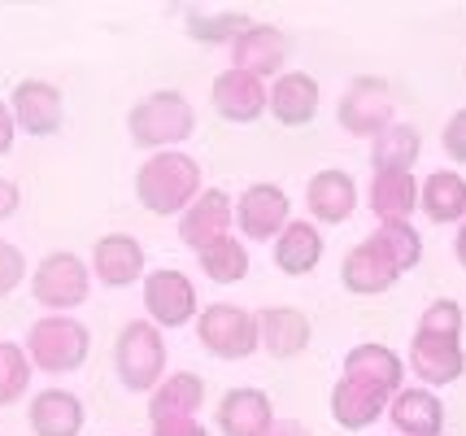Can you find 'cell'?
<instances>
[{
	"mask_svg": "<svg viewBox=\"0 0 466 436\" xmlns=\"http://www.w3.org/2000/svg\"><path fill=\"white\" fill-rule=\"evenodd\" d=\"M136 197H140L144 209H153L162 218L166 214H183L201 197V167L179 148L153 153L136 175Z\"/></svg>",
	"mask_w": 466,
	"mask_h": 436,
	"instance_id": "cell-1",
	"label": "cell"
},
{
	"mask_svg": "<svg viewBox=\"0 0 466 436\" xmlns=\"http://www.w3.org/2000/svg\"><path fill=\"white\" fill-rule=\"evenodd\" d=\"M114 367H118L122 389L131 393H153L166 375V340L148 319H131L114 340Z\"/></svg>",
	"mask_w": 466,
	"mask_h": 436,
	"instance_id": "cell-2",
	"label": "cell"
},
{
	"mask_svg": "<svg viewBox=\"0 0 466 436\" xmlns=\"http://www.w3.org/2000/svg\"><path fill=\"white\" fill-rule=\"evenodd\" d=\"M192 127H197V114H192V105L183 92H153V96H144L136 109H131V118H127V131H131V140L140 148H175L179 140L192 136Z\"/></svg>",
	"mask_w": 466,
	"mask_h": 436,
	"instance_id": "cell-3",
	"label": "cell"
},
{
	"mask_svg": "<svg viewBox=\"0 0 466 436\" xmlns=\"http://www.w3.org/2000/svg\"><path fill=\"white\" fill-rule=\"evenodd\" d=\"M87 350H92V336L79 319H66V314H48L40 319L31 336H26V358L31 367H40L48 375H66L79 371L87 362Z\"/></svg>",
	"mask_w": 466,
	"mask_h": 436,
	"instance_id": "cell-4",
	"label": "cell"
},
{
	"mask_svg": "<svg viewBox=\"0 0 466 436\" xmlns=\"http://www.w3.org/2000/svg\"><path fill=\"white\" fill-rule=\"evenodd\" d=\"M197 332H201L205 350L218 353L223 362H240L258 350V319L244 306H231V301L205 306L201 319H197Z\"/></svg>",
	"mask_w": 466,
	"mask_h": 436,
	"instance_id": "cell-5",
	"label": "cell"
},
{
	"mask_svg": "<svg viewBox=\"0 0 466 436\" xmlns=\"http://www.w3.org/2000/svg\"><path fill=\"white\" fill-rule=\"evenodd\" d=\"M31 292H35V301H40L44 310H75V306L87 301V292H92V275L83 267V258L57 249L35 267Z\"/></svg>",
	"mask_w": 466,
	"mask_h": 436,
	"instance_id": "cell-6",
	"label": "cell"
},
{
	"mask_svg": "<svg viewBox=\"0 0 466 436\" xmlns=\"http://www.w3.org/2000/svg\"><path fill=\"white\" fill-rule=\"evenodd\" d=\"M336 114H340V127H345L349 136L375 140L380 131L392 127V87L384 79H375V75L353 79L349 92L340 96V105H336Z\"/></svg>",
	"mask_w": 466,
	"mask_h": 436,
	"instance_id": "cell-7",
	"label": "cell"
},
{
	"mask_svg": "<svg viewBox=\"0 0 466 436\" xmlns=\"http://www.w3.org/2000/svg\"><path fill=\"white\" fill-rule=\"evenodd\" d=\"M231 218L240 223V231L248 240H275L292 223V206H288L284 188L253 184V188H244L240 201L231 206Z\"/></svg>",
	"mask_w": 466,
	"mask_h": 436,
	"instance_id": "cell-8",
	"label": "cell"
},
{
	"mask_svg": "<svg viewBox=\"0 0 466 436\" xmlns=\"http://www.w3.org/2000/svg\"><path fill=\"white\" fill-rule=\"evenodd\" d=\"M144 310L153 314V328H187L197 314V289L183 270H153L144 279Z\"/></svg>",
	"mask_w": 466,
	"mask_h": 436,
	"instance_id": "cell-9",
	"label": "cell"
},
{
	"mask_svg": "<svg viewBox=\"0 0 466 436\" xmlns=\"http://www.w3.org/2000/svg\"><path fill=\"white\" fill-rule=\"evenodd\" d=\"M288 62V35L270 22H253L240 40L231 44V70L253 75V79H279Z\"/></svg>",
	"mask_w": 466,
	"mask_h": 436,
	"instance_id": "cell-10",
	"label": "cell"
},
{
	"mask_svg": "<svg viewBox=\"0 0 466 436\" xmlns=\"http://www.w3.org/2000/svg\"><path fill=\"white\" fill-rule=\"evenodd\" d=\"M410 367L423 384H453L466 371V350L462 336H441V332H414L410 345Z\"/></svg>",
	"mask_w": 466,
	"mask_h": 436,
	"instance_id": "cell-11",
	"label": "cell"
},
{
	"mask_svg": "<svg viewBox=\"0 0 466 436\" xmlns=\"http://www.w3.org/2000/svg\"><path fill=\"white\" fill-rule=\"evenodd\" d=\"M231 197H227L223 188H201V197L192 201V206L183 209L179 218V240L187 249H209L214 240H223L227 228H231Z\"/></svg>",
	"mask_w": 466,
	"mask_h": 436,
	"instance_id": "cell-12",
	"label": "cell"
},
{
	"mask_svg": "<svg viewBox=\"0 0 466 436\" xmlns=\"http://www.w3.org/2000/svg\"><path fill=\"white\" fill-rule=\"evenodd\" d=\"M319 105H323V92H319V79L305 75V70H284L275 87L266 92V109L279 118L284 127H305L319 118Z\"/></svg>",
	"mask_w": 466,
	"mask_h": 436,
	"instance_id": "cell-13",
	"label": "cell"
},
{
	"mask_svg": "<svg viewBox=\"0 0 466 436\" xmlns=\"http://www.w3.org/2000/svg\"><path fill=\"white\" fill-rule=\"evenodd\" d=\"M14 123L26 131V136H53L66 118V105H61V92L44 79H22L14 87Z\"/></svg>",
	"mask_w": 466,
	"mask_h": 436,
	"instance_id": "cell-14",
	"label": "cell"
},
{
	"mask_svg": "<svg viewBox=\"0 0 466 436\" xmlns=\"http://www.w3.org/2000/svg\"><path fill=\"white\" fill-rule=\"evenodd\" d=\"M305 206L327 228L349 223L353 209H358V184H353V175L349 170H319L309 179V188H305Z\"/></svg>",
	"mask_w": 466,
	"mask_h": 436,
	"instance_id": "cell-15",
	"label": "cell"
},
{
	"mask_svg": "<svg viewBox=\"0 0 466 436\" xmlns=\"http://www.w3.org/2000/svg\"><path fill=\"white\" fill-rule=\"evenodd\" d=\"M309 336H314L309 314L297 306H270L258 319V340L270 358H301L309 350Z\"/></svg>",
	"mask_w": 466,
	"mask_h": 436,
	"instance_id": "cell-16",
	"label": "cell"
},
{
	"mask_svg": "<svg viewBox=\"0 0 466 436\" xmlns=\"http://www.w3.org/2000/svg\"><path fill=\"white\" fill-rule=\"evenodd\" d=\"M209 96H214L218 118L227 123H258L266 114V84L253 75H240V70H223L209 87Z\"/></svg>",
	"mask_w": 466,
	"mask_h": 436,
	"instance_id": "cell-17",
	"label": "cell"
},
{
	"mask_svg": "<svg viewBox=\"0 0 466 436\" xmlns=\"http://www.w3.org/2000/svg\"><path fill=\"white\" fill-rule=\"evenodd\" d=\"M218 428L223 436H266L275 428V406L262 389H231L218 401Z\"/></svg>",
	"mask_w": 466,
	"mask_h": 436,
	"instance_id": "cell-18",
	"label": "cell"
},
{
	"mask_svg": "<svg viewBox=\"0 0 466 436\" xmlns=\"http://www.w3.org/2000/svg\"><path fill=\"white\" fill-rule=\"evenodd\" d=\"M92 267L101 275V284L109 289H127V284H136L144 275V249L136 236H127V231H109L96 240V249H92Z\"/></svg>",
	"mask_w": 466,
	"mask_h": 436,
	"instance_id": "cell-19",
	"label": "cell"
},
{
	"mask_svg": "<svg viewBox=\"0 0 466 436\" xmlns=\"http://www.w3.org/2000/svg\"><path fill=\"white\" fill-rule=\"evenodd\" d=\"M345 380H358L366 389H380V393H401V380H406V362L388 345H358L345 353Z\"/></svg>",
	"mask_w": 466,
	"mask_h": 436,
	"instance_id": "cell-20",
	"label": "cell"
},
{
	"mask_svg": "<svg viewBox=\"0 0 466 436\" xmlns=\"http://www.w3.org/2000/svg\"><path fill=\"white\" fill-rule=\"evenodd\" d=\"M388 415L401 436H441L445 432V406L431 389H401L388 401Z\"/></svg>",
	"mask_w": 466,
	"mask_h": 436,
	"instance_id": "cell-21",
	"label": "cell"
},
{
	"mask_svg": "<svg viewBox=\"0 0 466 436\" xmlns=\"http://www.w3.org/2000/svg\"><path fill=\"white\" fill-rule=\"evenodd\" d=\"M323 262V231L309 218H292L279 236H275V267L284 275H309Z\"/></svg>",
	"mask_w": 466,
	"mask_h": 436,
	"instance_id": "cell-22",
	"label": "cell"
},
{
	"mask_svg": "<svg viewBox=\"0 0 466 436\" xmlns=\"http://www.w3.org/2000/svg\"><path fill=\"white\" fill-rule=\"evenodd\" d=\"M388 401H392V397L380 393V389H366L358 380H340V384L331 389V419H336L345 432H362V428H370L375 419L384 415Z\"/></svg>",
	"mask_w": 466,
	"mask_h": 436,
	"instance_id": "cell-23",
	"label": "cell"
},
{
	"mask_svg": "<svg viewBox=\"0 0 466 436\" xmlns=\"http://www.w3.org/2000/svg\"><path fill=\"white\" fill-rule=\"evenodd\" d=\"M370 209L380 223H410L419 209V184L410 170H375L370 179Z\"/></svg>",
	"mask_w": 466,
	"mask_h": 436,
	"instance_id": "cell-24",
	"label": "cell"
},
{
	"mask_svg": "<svg viewBox=\"0 0 466 436\" xmlns=\"http://www.w3.org/2000/svg\"><path fill=\"white\" fill-rule=\"evenodd\" d=\"M31 432L35 436H79L83 432V401L66 389H44L31 401Z\"/></svg>",
	"mask_w": 466,
	"mask_h": 436,
	"instance_id": "cell-25",
	"label": "cell"
},
{
	"mask_svg": "<svg viewBox=\"0 0 466 436\" xmlns=\"http://www.w3.org/2000/svg\"><path fill=\"white\" fill-rule=\"evenodd\" d=\"M419 209L431 223H462L466 218V179L458 170H431L419 188Z\"/></svg>",
	"mask_w": 466,
	"mask_h": 436,
	"instance_id": "cell-26",
	"label": "cell"
},
{
	"mask_svg": "<svg viewBox=\"0 0 466 436\" xmlns=\"http://www.w3.org/2000/svg\"><path fill=\"white\" fill-rule=\"evenodd\" d=\"M340 279H345V289L353 292V297H380V292H388L401 275L388 267L380 253L366 249V240H362V245H353V249L345 253V262H340Z\"/></svg>",
	"mask_w": 466,
	"mask_h": 436,
	"instance_id": "cell-27",
	"label": "cell"
},
{
	"mask_svg": "<svg viewBox=\"0 0 466 436\" xmlns=\"http://www.w3.org/2000/svg\"><path fill=\"white\" fill-rule=\"evenodd\" d=\"M366 249L380 253L397 275H406V270H414L423 262V236L410 228V223H380V228L370 231Z\"/></svg>",
	"mask_w": 466,
	"mask_h": 436,
	"instance_id": "cell-28",
	"label": "cell"
},
{
	"mask_svg": "<svg viewBox=\"0 0 466 436\" xmlns=\"http://www.w3.org/2000/svg\"><path fill=\"white\" fill-rule=\"evenodd\" d=\"M201 401H205V380L201 375L175 371V375H166L162 384L153 389V419H162V415L192 419L197 411H201Z\"/></svg>",
	"mask_w": 466,
	"mask_h": 436,
	"instance_id": "cell-29",
	"label": "cell"
},
{
	"mask_svg": "<svg viewBox=\"0 0 466 436\" xmlns=\"http://www.w3.org/2000/svg\"><path fill=\"white\" fill-rule=\"evenodd\" d=\"M419 148H423V140L414 127L392 123L388 131L375 136V170H410L419 162Z\"/></svg>",
	"mask_w": 466,
	"mask_h": 436,
	"instance_id": "cell-30",
	"label": "cell"
},
{
	"mask_svg": "<svg viewBox=\"0 0 466 436\" xmlns=\"http://www.w3.org/2000/svg\"><path fill=\"white\" fill-rule=\"evenodd\" d=\"M197 258H201V270L214 279V284H240L244 275H248V249H244L236 236L214 240V245L201 249Z\"/></svg>",
	"mask_w": 466,
	"mask_h": 436,
	"instance_id": "cell-31",
	"label": "cell"
},
{
	"mask_svg": "<svg viewBox=\"0 0 466 436\" xmlns=\"http://www.w3.org/2000/svg\"><path fill=\"white\" fill-rule=\"evenodd\" d=\"M248 26H253V18L240 14V9H227V14H205V9H192V14H187V31H192L201 44H236Z\"/></svg>",
	"mask_w": 466,
	"mask_h": 436,
	"instance_id": "cell-32",
	"label": "cell"
},
{
	"mask_svg": "<svg viewBox=\"0 0 466 436\" xmlns=\"http://www.w3.org/2000/svg\"><path fill=\"white\" fill-rule=\"evenodd\" d=\"M31 384V358L22 345L0 340V406H14Z\"/></svg>",
	"mask_w": 466,
	"mask_h": 436,
	"instance_id": "cell-33",
	"label": "cell"
},
{
	"mask_svg": "<svg viewBox=\"0 0 466 436\" xmlns=\"http://www.w3.org/2000/svg\"><path fill=\"white\" fill-rule=\"evenodd\" d=\"M423 332H441V336H462V306L453 297H441L423 310Z\"/></svg>",
	"mask_w": 466,
	"mask_h": 436,
	"instance_id": "cell-34",
	"label": "cell"
},
{
	"mask_svg": "<svg viewBox=\"0 0 466 436\" xmlns=\"http://www.w3.org/2000/svg\"><path fill=\"white\" fill-rule=\"evenodd\" d=\"M22 279H26V258H22V249H14L9 240H0V297H9Z\"/></svg>",
	"mask_w": 466,
	"mask_h": 436,
	"instance_id": "cell-35",
	"label": "cell"
},
{
	"mask_svg": "<svg viewBox=\"0 0 466 436\" xmlns=\"http://www.w3.org/2000/svg\"><path fill=\"white\" fill-rule=\"evenodd\" d=\"M445 153L453 157V162H466V109H458L453 118L445 123Z\"/></svg>",
	"mask_w": 466,
	"mask_h": 436,
	"instance_id": "cell-36",
	"label": "cell"
},
{
	"mask_svg": "<svg viewBox=\"0 0 466 436\" xmlns=\"http://www.w3.org/2000/svg\"><path fill=\"white\" fill-rule=\"evenodd\" d=\"M153 436H209L197 423V419H183V415H162L153 419Z\"/></svg>",
	"mask_w": 466,
	"mask_h": 436,
	"instance_id": "cell-37",
	"label": "cell"
},
{
	"mask_svg": "<svg viewBox=\"0 0 466 436\" xmlns=\"http://www.w3.org/2000/svg\"><path fill=\"white\" fill-rule=\"evenodd\" d=\"M18 201H22L18 184H14V179H0V218H9V214L18 209Z\"/></svg>",
	"mask_w": 466,
	"mask_h": 436,
	"instance_id": "cell-38",
	"label": "cell"
},
{
	"mask_svg": "<svg viewBox=\"0 0 466 436\" xmlns=\"http://www.w3.org/2000/svg\"><path fill=\"white\" fill-rule=\"evenodd\" d=\"M14 148V114H9V105L0 101V157Z\"/></svg>",
	"mask_w": 466,
	"mask_h": 436,
	"instance_id": "cell-39",
	"label": "cell"
},
{
	"mask_svg": "<svg viewBox=\"0 0 466 436\" xmlns=\"http://www.w3.org/2000/svg\"><path fill=\"white\" fill-rule=\"evenodd\" d=\"M266 436H309V428H301V423H288V428H270Z\"/></svg>",
	"mask_w": 466,
	"mask_h": 436,
	"instance_id": "cell-40",
	"label": "cell"
},
{
	"mask_svg": "<svg viewBox=\"0 0 466 436\" xmlns=\"http://www.w3.org/2000/svg\"><path fill=\"white\" fill-rule=\"evenodd\" d=\"M453 253H458V262L466 267V223H462V231H458V240H453Z\"/></svg>",
	"mask_w": 466,
	"mask_h": 436,
	"instance_id": "cell-41",
	"label": "cell"
}]
</instances>
